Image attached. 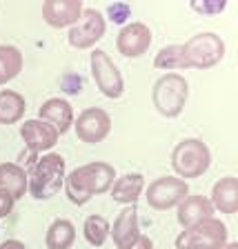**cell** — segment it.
I'll return each mask as SVG.
<instances>
[{
    "mask_svg": "<svg viewBox=\"0 0 238 249\" xmlns=\"http://www.w3.org/2000/svg\"><path fill=\"white\" fill-rule=\"evenodd\" d=\"M20 107H22L20 98L14 96V93H2L0 96V118L5 120V123H11V120L18 118Z\"/></svg>",
    "mask_w": 238,
    "mask_h": 249,
    "instance_id": "1",
    "label": "cell"
}]
</instances>
